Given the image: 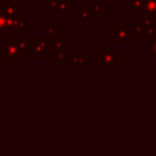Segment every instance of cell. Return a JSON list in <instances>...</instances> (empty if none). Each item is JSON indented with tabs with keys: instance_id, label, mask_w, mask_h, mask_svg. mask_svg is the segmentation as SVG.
Segmentation results:
<instances>
[{
	"instance_id": "6da1fadb",
	"label": "cell",
	"mask_w": 156,
	"mask_h": 156,
	"mask_svg": "<svg viewBox=\"0 0 156 156\" xmlns=\"http://www.w3.org/2000/svg\"><path fill=\"white\" fill-rule=\"evenodd\" d=\"M118 57V51L115 48H102L99 54H96V62L99 63H116Z\"/></svg>"
},
{
	"instance_id": "7a4b0ae2",
	"label": "cell",
	"mask_w": 156,
	"mask_h": 156,
	"mask_svg": "<svg viewBox=\"0 0 156 156\" xmlns=\"http://www.w3.org/2000/svg\"><path fill=\"white\" fill-rule=\"evenodd\" d=\"M132 37V30L128 26H113L112 27V40L113 41H128Z\"/></svg>"
},
{
	"instance_id": "3957f363",
	"label": "cell",
	"mask_w": 156,
	"mask_h": 156,
	"mask_svg": "<svg viewBox=\"0 0 156 156\" xmlns=\"http://www.w3.org/2000/svg\"><path fill=\"white\" fill-rule=\"evenodd\" d=\"M145 34L152 37L156 33V15H145V20H143Z\"/></svg>"
},
{
	"instance_id": "277c9868",
	"label": "cell",
	"mask_w": 156,
	"mask_h": 156,
	"mask_svg": "<svg viewBox=\"0 0 156 156\" xmlns=\"http://www.w3.org/2000/svg\"><path fill=\"white\" fill-rule=\"evenodd\" d=\"M141 13L143 15H156V0H143L141 6Z\"/></svg>"
},
{
	"instance_id": "5b68a950",
	"label": "cell",
	"mask_w": 156,
	"mask_h": 156,
	"mask_svg": "<svg viewBox=\"0 0 156 156\" xmlns=\"http://www.w3.org/2000/svg\"><path fill=\"white\" fill-rule=\"evenodd\" d=\"M145 29L143 20H135L134 21V30H132V37H145Z\"/></svg>"
},
{
	"instance_id": "8992f818",
	"label": "cell",
	"mask_w": 156,
	"mask_h": 156,
	"mask_svg": "<svg viewBox=\"0 0 156 156\" xmlns=\"http://www.w3.org/2000/svg\"><path fill=\"white\" fill-rule=\"evenodd\" d=\"M150 38H151V40L146 43L145 50H146V52H149V54L155 58V57H156V33H155L152 37H150Z\"/></svg>"
},
{
	"instance_id": "52a82bcc",
	"label": "cell",
	"mask_w": 156,
	"mask_h": 156,
	"mask_svg": "<svg viewBox=\"0 0 156 156\" xmlns=\"http://www.w3.org/2000/svg\"><path fill=\"white\" fill-rule=\"evenodd\" d=\"M141 6H143V0H128V7L133 10L135 15H143Z\"/></svg>"
},
{
	"instance_id": "ba28073f",
	"label": "cell",
	"mask_w": 156,
	"mask_h": 156,
	"mask_svg": "<svg viewBox=\"0 0 156 156\" xmlns=\"http://www.w3.org/2000/svg\"><path fill=\"white\" fill-rule=\"evenodd\" d=\"M57 5V11L60 13H66L69 9H73V4H69L68 1H58Z\"/></svg>"
},
{
	"instance_id": "9c48e42d",
	"label": "cell",
	"mask_w": 156,
	"mask_h": 156,
	"mask_svg": "<svg viewBox=\"0 0 156 156\" xmlns=\"http://www.w3.org/2000/svg\"><path fill=\"white\" fill-rule=\"evenodd\" d=\"M89 11L93 13H100L102 11V5L100 2H91L89 5Z\"/></svg>"
},
{
	"instance_id": "30bf717a",
	"label": "cell",
	"mask_w": 156,
	"mask_h": 156,
	"mask_svg": "<svg viewBox=\"0 0 156 156\" xmlns=\"http://www.w3.org/2000/svg\"><path fill=\"white\" fill-rule=\"evenodd\" d=\"M78 15H79V18L83 20V21H88L91 17V12L89 11V9H82V10H79Z\"/></svg>"
},
{
	"instance_id": "8fae6325",
	"label": "cell",
	"mask_w": 156,
	"mask_h": 156,
	"mask_svg": "<svg viewBox=\"0 0 156 156\" xmlns=\"http://www.w3.org/2000/svg\"><path fill=\"white\" fill-rule=\"evenodd\" d=\"M155 58H156V57H155Z\"/></svg>"
}]
</instances>
